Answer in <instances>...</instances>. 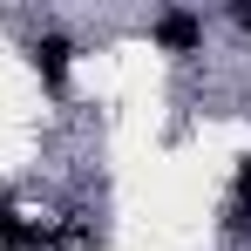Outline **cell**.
<instances>
[{
  "label": "cell",
  "mask_w": 251,
  "mask_h": 251,
  "mask_svg": "<svg viewBox=\"0 0 251 251\" xmlns=\"http://www.w3.org/2000/svg\"><path fill=\"white\" fill-rule=\"evenodd\" d=\"M231 21H238V27L251 34V0H245V7H231Z\"/></svg>",
  "instance_id": "cell-4"
},
{
  "label": "cell",
  "mask_w": 251,
  "mask_h": 251,
  "mask_svg": "<svg viewBox=\"0 0 251 251\" xmlns=\"http://www.w3.org/2000/svg\"><path fill=\"white\" fill-rule=\"evenodd\" d=\"M61 238L54 224H34V217H14V210H0V251H48Z\"/></svg>",
  "instance_id": "cell-3"
},
{
  "label": "cell",
  "mask_w": 251,
  "mask_h": 251,
  "mask_svg": "<svg viewBox=\"0 0 251 251\" xmlns=\"http://www.w3.org/2000/svg\"><path fill=\"white\" fill-rule=\"evenodd\" d=\"M27 54H34V75L48 82V95H68V54H75L68 34H34Z\"/></svg>",
  "instance_id": "cell-2"
},
{
  "label": "cell",
  "mask_w": 251,
  "mask_h": 251,
  "mask_svg": "<svg viewBox=\"0 0 251 251\" xmlns=\"http://www.w3.org/2000/svg\"><path fill=\"white\" fill-rule=\"evenodd\" d=\"M150 34H156L170 54H197V48H204V14L170 7V14H156V21H150Z\"/></svg>",
  "instance_id": "cell-1"
}]
</instances>
